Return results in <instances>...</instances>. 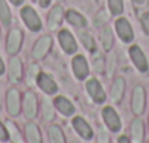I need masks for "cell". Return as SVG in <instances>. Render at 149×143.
Segmentation results:
<instances>
[{
  "label": "cell",
  "instance_id": "cell-1",
  "mask_svg": "<svg viewBox=\"0 0 149 143\" xmlns=\"http://www.w3.org/2000/svg\"><path fill=\"white\" fill-rule=\"evenodd\" d=\"M24 112H25V117L29 120L35 118L38 114V99L32 91H28L24 95Z\"/></svg>",
  "mask_w": 149,
  "mask_h": 143
},
{
  "label": "cell",
  "instance_id": "cell-2",
  "mask_svg": "<svg viewBox=\"0 0 149 143\" xmlns=\"http://www.w3.org/2000/svg\"><path fill=\"white\" fill-rule=\"evenodd\" d=\"M21 16L25 22V25L31 29V31H40L41 29V21L37 15V12L29 8V6H25L22 10H21Z\"/></svg>",
  "mask_w": 149,
  "mask_h": 143
},
{
  "label": "cell",
  "instance_id": "cell-3",
  "mask_svg": "<svg viewBox=\"0 0 149 143\" xmlns=\"http://www.w3.org/2000/svg\"><path fill=\"white\" fill-rule=\"evenodd\" d=\"M102 118H104L105 126H107L111 131L117 133V131L121 128L120 117H118V114L114 111V108H111V107H105V108L102 110Z\"/></svg>",
  "mask_w": 149,
  "mask_h": 143
},
{
  "label": "cell",
  "instance_id": "cell-4",
  "mask_svg": "<svg viewBox=\"0 0 149 143\" xmlns=\"http://www.w3.org/2000/svg\"><path fill=\"white\" fill-rule=\"evenodd\" d=\"M145 89L143 86L137 85L134 86L133 89V94H132V110L136 115H140L145 110Z\"/></svg>",
  "mask_w": 149,
  "mask_h": 143
},
{
  "label": "cell",
  "instance_id": "cell-5",
  "mask_svg": "<svg viewBox=\"0 0 149 143\" xmlns=\"http://www.w3.org/2000/svg\"><path fill=\"white\" fill-rule=\"evenodd\" d=\"M86 91L89 94V96L94 99V102L97 104H102L105 101V92L102 89V86L100 85V82L94 78H91L88 82H86Z\"/></svg>",
  "mask_w": 149,
  "mask_h": 143
},
{
  "label": "cell",
  "instance_id": "cell-6",
  "mask_svg": "<svg viewBox=\"0 0 149 143\" xmlns=\"http://www.w3.org/2000/svg\"><path fill=\"white\" fill-rule=\"evenodd\" d=\"M72 67H73V73L79 81H84L86 79V76L89 75V67H88V63H86V58L84 56H76L72 61Z\"/></svg>",
  "mask_w": 149,
  "mask_h": 143
},
{
  "label": "cell",
  "instance_id": "cell-7",
  "mask_svg": "<svg viewBox=\"0 0 149 143\" xmlns=\"http://www.w3.org/2000/svg\"><path fill=\"white\" fill-rule=\"evenodd\" d=\"M6 105L10 115L16 117L21 111V95L18 89H9L6 95Z\"/></svg>",
  "mask_w": 149,
  "mask_h": 143
},
{
  "label": "cell",
  "instance_id": "cell-8",
  "mask_svg": "<svg viewBox=\"0 0 149 143\" xmlns=\"http://www.w3.org/2000/svg\"><path fill=\"white\" fill-rule=\"evenodd\" d=\"M73 128H74V131H76L82 139H85V140H89V139H92V136H94V131H92V128H91V126L88 124V121L85 120V118H82V117H74L73 118Z\"/></svg>",
  "mask_w": 149,
  "mask_h": 143
},
{
  "label": "cell",
  "instance_id": "cell-9",
  "mask_svg": "<svg viewBox=\"0 0 149 143\" xmlns=\"http://www.w3.org/2000/svg\"><path fill=\"white\" fill-rule=\"evenodd\" d=\"M58 41H60L61 48H63L67 54L76 53V50H78V44H76V41H74L73 35H72L67 29H63V31L58 32Z\"/></svg>",
  "mask_w": 149,
  "mask_h": 143
},
{
  "label": "cell",
  "instance_id": "cell-10",
  "mask_svg": "<svg viewBox=\"0 0 149 143\" xmlns=\"http://www.w3.org/2000/svg\"><path fill=\"white\" fill-rule=\"evenodd\" d=\"M22 44V31L15 28L9 32L8 35V42H6V50L9 54H16L21 48Z\"/></svg>",
  "mask_w": 149,
  "mask_h": 143
},
{
  "label": "cell",
  "instance_id": "cell-11",
  "mask_svg": "<svg viewBox=\"0 0 149 143\" xmlns=\"http://www.w3.org/2000/svg\"><path fill=\"white\" fill-rule=\"evenodd\" d=\"M37 83H38V86L41 88V91H44L45 94H48V95H53V94H56L57 92V83L54 82V79L50 76V75H47V73H38V76H37Z\"/></svg>",
  "mask_w": 149,
  "mask_h": 143
},
{
  "label": "cell",
  "instance_id": "cell-12",
  "mask_svg": "<svg viewBox=\"0 0 149 143\" xmlns=\"http://www.w3.org/2000/svg\"><path fill=\"white\" fill-rule=\"evenodd\" d=\"M116 29H117L118 37H120L124 42L133 41V37H134V35H133V29H132V26H130V24H129L127 19H124V18L117 19V22H116Z\"/></svg>",
  "mask_w": 149,
  "mask_h": 143
},
{
  "label": "cell",
  "instance_id": "cell-13",
  "mask_svg": "<svg viewBox=\"0 0 149 143\" xmlns=\"http://www.w3.org/2000/svg\"><path fill=\"white\" fill-rule=\"evenodd\" d=\"M51 37L50 35H44V37H41L38 41H37V44L34 45V50H32V56L35 57V58H42L48 51H50V48H51Z\"/></svg>",
  "mask_w": 149,
  "mask_h": 143
},
{
  "label": "cell",
  "instance_id": "cell-14",
  "mask_svg": "<svg viewBox=\"0 0 149 143\" xmlns=\"http://www.w3.org/2000/svg\"><path fill=\"white\" fill-rule=\"evenodd\" d=\"M130 57H132V61L134 63V66L137 67L139 72H146L148 70V60H146L143 51L137 45L130 47Z\"/></svg>",
  "mask_w": 149,
  "mask_h": 143
},
{
  "label": "cell",
  "instance_id": "cell-15",
  "mask_svg": "<svg viewBox=\"0 0 149 143\" xmlns=\"http://www.w3.org/2000/svg\"><path fill=\"white\" fill-rule=\"evenodd\" d=\"M22 72L24 70H22V61H21V58H18V57L10 58V61H9V78H10V81L13 83L21 82Z\"/></svg>",
  "mask_w": 149,
  "mask_h": 143
},
{
  "label": "cell",
  "instance_id": "cell-16",
  "mask_svg": "<svg viewBox=\"0 0 149 143\" xmlns=\"http://www.w3.org/2000/svg\"><path fill=\"white\" fill-rule=\"evenodd\" d=\"M130 136H132L134 143H142V140H143L145 127H143V121L140 118H137V117L130 124Z\"/></svg>",
  "mask_w": 149,
  "mask_h": 143
},
{
  "label": "cell",
  "instance_id": "cell-17",
  "mask_svg": "<svg viewBox=\"0 0 149 143\" xmlns=\"http://www.w3.org/2000/svg\"><path fill=\"white\" fill-rule=\"evenodd\" d=\"M53 104H54V107L58 110V112L63 114V115H66V117H69V115H72V114L74 112L73 104H72L67 98H64V96H57V98L53 101Z\"/></svg>",
  "mask_w": 149,
  "mask_h": 143
},
{
  "label": "cell",
  "instance_id": "cell-18",
  "mask_svg": "<svg viewBox=\"0 0 149 143\" xmlns=\"http://www.w3.org/2000/svg\"><path fill=\"white\" fill-rule=\"evenodd\" d=\"M124 89H126V81L123 78H117L111 86V98L116 104H118L124 95Z\"/></svg>",
  "mask_w": 149,
  "mask_h": 143
},
{
  "label": "cell",
  "instance_id": "cell-19",
  "mask_svg": "<svg viewBox=\"0 0 149 143\" xmlns=\"http://www.w3.org/2000/svg\"><path fill=\"white\" fill-rule=\"evenodd\" d=\"M25 136L28 143H41V133L35 123H28L25 126Z\"/></svg>",
  "mask_w": 149,
  "mask_h": 143
},
{
  "label": "cell",
  "instance_id": "cell-20",
  "mask_svg": "<svg viewBox=\"0 0 149 143\" xmlns=\"http://www.w3.org/2000/svg\"><path fill=\"white\" fill-rule=\"evenodd\" d=\"M63 18V8L61 6H54L48 15V28L50 29H56Z\"/></svg>",
  "mask_w": 149,
  "mask_h": 143
},
{
  "label": "cell",
  "instance_id": "cell-21",
  "mask_svg": "<svg viewBox=\"0 0 149 143\" xmlns=\"http://www.w3.org/2000/svg\"><path fill=\"white\" fill-rule=\"evenodd\" d=\"M66 19H67V22L72 24L73 26H78V28L86 26L85 18H84L81 13H78L76 10H67V12H66Z\"/></svg>",
  "mask_w": 149,
  "mask_h": 143
},
{
  "label": "cell",
  "instance_id": "cell-22",
  "mask_svg": "<svg viewBox=\"0 0 149 143\" xmlns=\"http://www.w3.org/2000/svg\"><path fill=\"white\" fill-rule=\"evenodd\" d=\"M48 137H50V143H66L64 134L61 131V128L58 126H50L48 128Z\"/></svg>",
  "mask_w": 149,
  "mask_h": 143
},
{
  "label": "cell",
  "instance_id": "cell-23",
  "mask_svg": "<svg viewBox=\"0 0 149 143\" xmlns=\"http://www.w3.org/2000/svg\"><path fill=\"white\" fill-rule=\"evenodd\" d=\"M101 41H102V45H104V50L110 51L111 47H113V42H114V35H113V31L110 26H105L101 32Z\"/></svg>",
  "mask_w": 149,
  "mask_h": 143
},
{
  "label": "cell",
  "instance_id": "cell-24",
  "mask_svg": "<svg viewBox=\"0 0 149 143\" xmlns=\"http://www.w3.org/2000/svg\"><path fill=\"white\" fill-rule=\"evenodd\" d=\"M56 117V111H54V104L50 99H44L42 101V118L45 121H51Z\"/></svg>",
  "mask_w": 149,
  "mask_h": 143
},
{
  "label": "cell",
  "instance_id": "cell-25",
  "mask_svg": "<svg viewBox=\"0 0 149 143\" xmlns=\"http://www.w3.org/2000/svg\"><path fill=\"white\" fill-rule=\"evenodd\" d=\"M0 19H2V22L5 25L10 24V10L5 0H0Z\"/></svg>",
  "mask_w": 149,
  "mask_h": 143
},
{
  "label": "cell",
  "instance_id": "cell-26",
  "mask_svg": "<svg viewBox=\"0 0 149 143\" xmlns=\"http://www.w3.org/2000/svg\"><path fill=\"white\" fill-rule=\"evenodd\" d=\"M79 37H81V41H82V44L85 45V48H86L88 51H95V42H94V40H92V37H91L89 34L81 32Z\"/></svg>",
  "mask_w": 149,
  "mask_h": 143
},
{
  "label": "cell",
  "instance_id": "cell-27",
  "mask_svg": "<svg viewBox=\"0 0 149 143\" xmlns=\"http://www.w3.org/2000/svg\"><path fill=\"white\" fill-rule=\"evenodd\" d=\"M108 6L113 15H120L123 12V0H108Z\"/></svg>",
  "mask_w": 149,
  "mask_h": 143
},
{
  "label": "cell",
  "instance_id": "cell-28",
  "mask_svg": "<svg viewBox=\"0 0 149 143\" xmlns=\"http://www.w3.org/2000/svg\"><path fill=\"white\" fill-rule=\"evenodd\" d=\"M8 128H9V136L13 137V140L16 142H21V134L16 128V124H13L12 121H8Z\"/></svg>",
  "mask_w": 149,
  "mask_h": 143
},
{
  "label": "cell",
  "instance_id": "cell-29",
  "mask_svg": "<svg viewBox=\"0 0 149 143\" xmlns=\"http://www.w3.org/2000/svg\"><path fill=\"white\" fill-rule=\"evenodd\" d=\"M98 142H100V143H110L108 133H107L102 127H100V128H98Z\"/></svg>",
  "mask_w": 149,
  "mask_h": 143
},
{
  "label": "cell",
  "instance_id": "cell-30",
  "mask_svg": "<svg viewBox=\"0 0 149 143\" xmlns=\"http://www.w3.org/2000/svg\"><path fill=\"white\" fill-rule=\"evenodd\" d=\"M9 131H8V128H6V126H3V123L0 121V140L2 142H8L9 140Z\"/></svg>",
  "mask_w": 149,
  "mask_h": 143
},
{
  "label": "cell",
  "instance_id": "cell-31",
  "mask_svg": "<svg viewBox=\"0 0 149 143\" xmlns=\"http://www.w3.org/2000/svg\"><path fill=\"white\" fill-rule=\"evenodd\" d=\"M140 22H142L143 31L149 35V13H143V15H142V18H140Z\"/></svg>",
  "mask_w": 149,
  "mask_h": 143
},
{
  "label": "cell",
  "instance_id": "cell-32",
  "mask_svg": "<svg viewBox=\"0 0 149 143\" xmlns=\"http://www.w3.org/2000/svg\"><path fill=\"white\" fill-rule=\"evenodd\" d=\"M105 21H107V15H105V12H104V10H101V12L98 13L97 19H95V25H97V26H100V25H101V22H105Z\"/></svg>",
  "mask_w": 149,
  "mask_h": 143
},
{
  "label": "cell",
  "instance_id": "cell-33",
  "mask_svg": "<svg viewBox=\"0 0 149 143\" xmlns=\"http://www.w3.org/2000/svg\"><path fill=\"white\" fill-rule=\"evenodd\" d=\"M94 66H95V70L97 72H102V66H104V61L101 57H98L95 61H94Z\"/></svg>",
  "mask_w": 149,
  "mask_h": 143
},
{
  "label": "cell",
  "instance_id": "cell-34",
  "mask_svg": "<svg viewBox=\"0 0 149 143\" xmlns=\"http://www.w3.org/2000/svg\"><path fill=\"white\" fill-rule=\"evenodd\" d=\"M118 143H132V142H130L126 136H120V137H118Z\"/></svg>",
  "mask_w": 149,
  "mask_h": 143
},
{
  "label": "cell",
  "instance_id": "cell-35",
  "mask_svg": "<svg viewBox=\"0 0 149 143\" xmlns=\"http://www.w3.org/2000/svg\"><path fill=\"white\" fill-rule=\"evenodd\" d=\"M50 2L51 0H40V5H41V8H47L50 5Z\"/></svg>",
  "mask_w": 149,
  "mask_h": 143
},
{
  "label": "cell",
  "instance_id": "cell-36",
  "mask_svg": "<svg viewBox=\"0 0 149 143\" xmlns=\"http://www.w3.org/2000/svg\"><path fill=\"white\" fill-rule=\"evenodd\" d=\"M3 73H5V64H3L2 57H0V75H3Z\"/></svg>",
  "mask_w": 149,
  "mask_h": 143
},
{
  "label": "cell",
  "instance_id": "cell-37",
  "mask_svg": "<svg viewBox=\"0 0 149 143\" xmlns=\"http://www.w3.org/2000/svg\"><path fill=\"white\" fill-rule=\"evenodd\" d=\"M10 2H12L13 5H16V6H18V5H21V3L24 2V0H10Z\"/></svg>",
  "mask_w": 149,
  "mask_h": 143
},
{
  "label": "cell",
  "instance_id": "cell-38",
  "mask_svg": "<svg viewBox=\"0 0 149 143\" xmlns=\"http://www.w3.org/2000/svg\"><path fill=\"white\" fill-rule=\"evenodd\" d=\"M134 2H136L137 5H143V3L146 2V0H134Z\"/></svg>",
  "mask_w": 149,
  "mask_h": 143
}]
</instances>
